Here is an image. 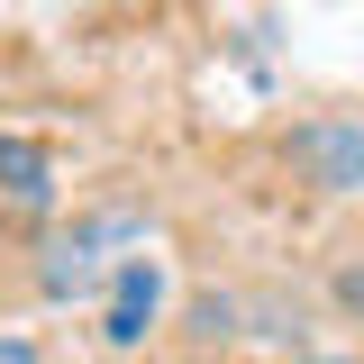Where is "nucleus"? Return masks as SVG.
Listing matches in <instances>:
<instances>
[{
	"instance_id": "obj_4",
	"label": "nucleus",
	"mask_w": 364,
	"mask_h": 364,
	"mask_svg": "<svg viewBox=\"0 0 364 364\" xmlns=\"http://www.w3.org/2000/svg\"><path fill=\"white\" fill-rule=\"evenodd\" d=\"M0 364H37V346H18V337H0Z\"/></svg>"
},
{
	"instance_id": "obj_3",
	"label": "nucleus",
	"mask_w": 364,
	"mask_h": 364,
	"mask_svg": "<svg viewBox=\"0 0 364 364\" xmlns=\"http://www.w3.org/2000/svg\"><path fill=\"white\" fill-rule=\"evenodd\" d=\"M0 182H9V200H18L28 219L55 200V173H46V146H37V136H0Z\"/></svg>"
},
{
	"instance_id": "obj_2",
	"label": "nucleus",
	"mask_w": 364,
	"mask_h": 364,
	"mask_svg": "<svg viewBox=\"0 0 364 364\" xmlns=\"http://www.w3.org/2000/svg\"><path fill=\"white\" fill-rule=\"evenodd\" d=\"M155 310H164V264L155 255H128L119 264V282H109V346H146V328H155Z\"/></svg>"
},
{
	"instance_id": "obj_1",
	"label": "nucleus",
	"mask_w": 364,
	"mask_h": 364,
	"mask_svg": "<svg viewBox=\"0 0 364 364\" xmlns=\"http://www.w3.org/2000/svg\"><path fill=\"white\" fill-rule=\"evenodd\" d=\"M291 164H301L318 191H364V128L310 119V128H291Z\"/></svg>"
},
{
	"instance_id": "obj_5",
	"label": "nucleus",
	"mask_w": 364,
	"mask_h": 364,
	"mask_svg": "<svg viewBox=\"0 0 364 364\" xmlns=\"http://www.w3.org/2000/svg\"><path fill=\"white\" fill-rule=\"evenodd\" d=\"M318 364H364V355H318Z\"/></svg>"
}]
</instances>
